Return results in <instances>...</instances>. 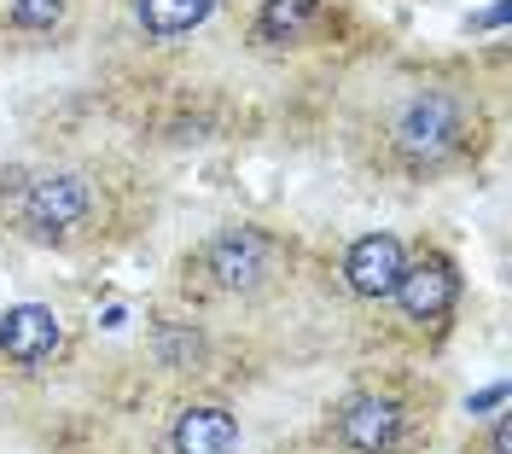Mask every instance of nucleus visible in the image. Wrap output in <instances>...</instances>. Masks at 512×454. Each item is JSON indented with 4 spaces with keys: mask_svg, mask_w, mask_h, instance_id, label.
<instances>
[{
    "mask_svg": "<svg viewBox=\"0 0 512 454\" xmlns=\"http://www.w3.org/2000/svg\"><path fill=\"white\" fill-rule=\"evenodd\" d=\"M396 303L408 321H443L460 297V280H454V262L448 257H419V262H402L396 274Z\"/></svg>",
    "mask_w": 512,
    "mask_h": 454,
    "instance_id": "obj_3",
    "label": "nucleus"
},
{
    "mask_svg": "<svg viewBox=\"0 0 512 454\" xmlns=\"http://www.w3.org/2000/svg\"><path fill=\"white\" fill-rule=\"evenodd\" d=\"M158 350H163V361H192L198 356V338H175V332H163Z\"/></svg>",
    "mask_w": 512,
    "mask_h": 454,
    "instance_id": "obj_12",
    "label": "nucleus"
},
{
    "mask_svg": "<svg viewBox=\"0 0 512 454\" xmlns=\"http://www.w3.org/2000/svg\"><path fill=\"white\" fill-rule=\"evenodd\" d=\"M88 210H94V193L82 175H41L24 193V222L35 233H70L88 222Z\"/></svg>",
    "mask_w": 512,
    "mask_h": 454,
    "instance_id": "obj_4",
    "label": "nucleus"
},
{
    "mask_svg": "<svg viewBox=\"0 0 512 454\" xmlns=\"http://www.w3.org/2000/svg\"><path fill=\"white\" fill-rule=\"evenodd\" d=\"M175 454H233L239 449V420L227 408H187L175 420Z\"/></svg>",
    "mask_w": 512,
    "mask_h": 454,
    "instance_id": "obj_8",
    "label": "nucleus"
},
{
    "mask_svg": "<svg viewBox=\"0 0 512 454\" xmlns=\"http://www.w3.org/2000/svg\"><path fill=\"white\" fill-rule=\"evenodd\" d=\"M0 350H6V361H18V367H41V361L59 350V315L47 303L6 309L0 315Z\"/></svg>",
    "mask_w": 512,
    "mask_h": 454,
    "instance_id": "obj_6",
    "label": "nucleus"
},
{
    "mask_svg": "<svg viewBox=\"0 0 512 454\" xmlns=\"http://www.w3.org/2000/svg\"><path fill=\"white\" fill-rule=\"evenodd\" d=\"M466 134H472V111H466L460 94H443V88L414 94L396 111V123H390L396 152H402V163H414V169L454 158V152L466 146Z\"/></svg>",
    "mask_w": 512,
    "mask_h": 454,
    "instance_id": "obj_1",
    "label": "nucleus"
},
{
    "mask_svg": "<svg viewBox=\"0 0 512 454\" xmlns=\"http://www.w3.org/2000/svg\"><path fill=\"white\" fill-rule=\"evenodd\" d=\"M495 408H507V385H489L466 402V414H495Z\"/></svg>",
    "mask_w": 512,
    "mask_h": 454,
    "instance_id": "obj_13",
    "label": "nucleus"
},
{
    "mask_svg": "<svg viewBox=\"0 0 512 454\" xmlns=\"http://www.w3.org/2000/svg\"><path fill=\"white\" fill-rule=\"evenodd\" d=\"M483 30H495V24H507V6H489V12H478Z\"/></svg>",
    "mask_w": 512,
    "mask_h": 454,
    "instance_id": "obj_15",
    "label": "nucleus"
},
{
    "mask_svg": "<svg viewBox=\"0 0 512 454\" xmlns=\"http://www.w3.org/2000/svg\"><path fill=\"white\" fill-rule=\"evenodd\" d=\"M489 454H512V425L495 420V437H489Z\"/></svg>",
    "mask_w": 512,
    "mask_h": 454,
    "instance_id": "obj_14",
    "label": "nucleus"
},
{
    "mask_svg": "<svg viewBox=\"0 0 512 454\" xmlns=\"http://www.w3.org/2000/svg\"><path fill=\"white\" fill-rule=\"evenodd\" d=\"M274 239L262 233V227H222L216 239H210V251H204V268L216 274V286L227 292H256L268 274H274Z\"/></svg>",
    "mask_w": 512,
    "mask_h": 454,
    "instance_id": "obj_2",
    "label": "nucleus"
},
{
    "mask_svg": "<svg viewBox=\"0 0 512 454\" xmlns=\"http://www.w3.org/2000/svg\"><path fill=\"white\" fill-rule=\"evenodd\" d=\"M396 431H402V408L390 396H355L350 408L338 414V437L355 454H390Z\"/></svg>",
    "mask_w": 512,
    "mask_h": 454,
    "instance_id": "obj_7",
    "label": "nucleus"
},
{
    "mask_svg": "<svg viewBox=\"0 0 512 454\" xmlns=\"http://www.w3.org/2000/svg\"><path fill=\"white\" fill-rule=\"evenodd\" d=\"M309 18H315V0H268L262 12H256V41H303L309 30Z\"/></svg>",
    "mask_w": 512,
    "mask_h": 454,
    "instance_id": "obj_10",
    "label": "nucleus"
},
{
    "mask_svg": "<svg viewBox=\"0 0 512 454\" xmlns=\"http://www.w3.org/2000/svg\"><path fill=\"white\" fill-rule=\"evenodd\" d=\"M64 12V0H12V24L24 30H53Z\"/></svg>",
    "mask_w": 512,
    "mask_h": 454,
    "instance_id": "obj_11",
    "label": "nucleus"
},
{
    "mask_svg": "<svg viewBox=\"0 0 512 454\" xmlns=\"http://www.w3.org/2000/svg\"><path fill=\"white\" fill-rule=\"evenodd\" d=\"M216 0H140V24L152 35H187L210 18Z\"/></svg>",
    "mask_w": 512,
    "mask_h": 454,
    "instance_id": "obj_9",
    "label": "nucleus"
},
{
    "mask_svg": "<svg viewBox=\"0 0 512 454\" xmlns=\"http://www.w3.org/2000/svg\"><path fill=\"white\" fill-rule=\"evenodd\" d=\"M402 239L396 233H361L344 257V280L355 297H390L396 292V274H402Z\"/></svg>",
    "mask_w": 512,
    "mask_h": 454,
    "instance_id": "obj_5",
    "label": "nucleus"
}]
</instances>
